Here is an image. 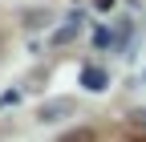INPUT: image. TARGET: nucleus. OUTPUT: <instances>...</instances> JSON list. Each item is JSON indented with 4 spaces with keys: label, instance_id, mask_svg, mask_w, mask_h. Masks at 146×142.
I'll return each instance as SVG.
<instances>
[{
    "label": "nucleus",
    "instance_id": "nucleus-1",
    "mask_svg": "<svg viewBox=\"0 0 146 142\" xmlns=\"http://www.w3.org/2000/svg\"><path fill=\"white\" fill-rule=\"evenodd\" d=\"M57 142H98V134L89 130V126H77V130H69V134H61Z\"/></svg>",
    "mask_w": 146,
    "mask_h": 142
},
{
    "label": "nucleus",
    "instance_id": "nucleus-2",
    "mask_svg": "<svg viewBox=\"0 0 146 142\" xmlns=\"http://www.w3.org/2000/svg\"><path fill=\"white\" fill-rule=\"evenodd\" d=\"M81 81H85V90H106V73L102 69H85Z\"/></svg>",
    "mask_w": 146,
    "mask_h": 142
},
{
    "label": "nucleus",
    "instance_id": "nucleus-4",
    "mask_svg": "<svg viewBox=\"0 0 146 142\" xmlns=\"http://www.w3.org/2000/svg\"><path fill=\"white\" fill-rule=\"evenodd\" d=\"M130 142H146V138H142V134H130Z\"/></svg>",
    "mask_w": 146,
    "mask_h": 142
},
{
    "label": "nucleus",
    "instance_id": "nucleus-3",
    "mask_svg": "<svg viewBox=\"0 0 146 142\" xmlns=\"http://www.w3.org/2000/svg\"><path fill=\"white\" fill-rule=\"evenodd\" d=\"M98 8H114V0H98Z\"/></svg>",
    "mask_w": 146,
    "mask_h": 142
}]
</instances>
